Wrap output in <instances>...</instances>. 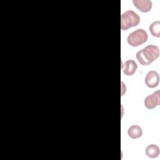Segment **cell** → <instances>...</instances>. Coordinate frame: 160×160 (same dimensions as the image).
I'll list each match as a JSON object with an SVG mask.
<instances>
[{"mask_svg":"<svg viewBox=\"0 0 160 160\" xmlns=\"http://www.w3.org/2000/svg\"><path fill=\"white\" fill-rule=\"evenodd\" d=\"M159 55V48L156 45H148L136 53V59L143 66L149 65L158 59Z\"/></svg>","mask_w":160,"mask_h":160,"instance_id":"obj_1","label":"cell"},{"mask_svg":"<svg viewBox=\"0 0 160 160\" xmlns=\"http://www.w3.org/2000/svg\"><path fill=\"white\" fill-rule=\"evenodd\" d=\"M139 22V15L132 10H128L121 16V29L128 30L132 27L138 26Z\"/></svg>","mask_w":160,"mask_h":160,"instance_id":"obj_2","label":"cell"},{"mask_svg":"<svg viewBox=\"0 0 160 160\" xmlns=\"http://www.w3.org/2000/svg\"><path fill=\"white\" fill-rule=\"evenodd\" d=\"M148 38V36L146 31L142 29H138L128 35L127 41L130 46L137 47L146 42Z\"/></svg>","mask_w":160,"mask_h":160,"instance_id":"obj_3","label":"cell"},{"mask_svg":"<svg viewBox=\"0 0 160 160\" xmlns=\"http://www.w3.org/2000/svg\"><path fill=\"white\" fill-rule=\"evenodd\" d=\"M144 105L149 109H152L159 106L160 104V91L158 90L152 94L148 96L144 99Z\"/></svg>","mask_w":160,"mask_h":160,"instance_id":"obj_4","label":"cell"},{"mask_svg":"<svg viewBox=\"0 0 160 160\" xmlns=\"http://www.w3.org/2000/svg\"><path fill=\"white\" fill-rule=\"evenodd\" d=\"M145 84L149 88H154L158 86L159 82V74L155 71H150L145 77Z\"/></svg>","mask_w":160,"mask_h":160,"instance_id":"obj_5","label":"cell"},{"mask_svg":"<svg viewBox=\"0 0 160 160\" xmlns=\"http://www.w3.org/2000/svg\"><path fill=\"white\" fill-rule=\"evenodd\" d=\"M134 6L141 12H147L152 8V1L149 0H133Z\"/></svg>","mask_w":160,"mask_h":160,"instance_id":"obj_6","label":"cell"},{"mask_svg":"<svg viewBox=\"0 0 160 160\" xmlns=\"http://www.w3.org/2000/svg\"><path fill=\"white\" fill-rule=\"evenodd\" d=\"M122 68L125 75L132 76L135 73L138 68V65L134 61L129 59L124 62V65L122 66Z\"/></svg>","mask_w":160,"mask_h":160,"instance_id":"obj_7","label":"cell"},{"mask_svg":"<svg viewBox=\"0 0 160 160\" xmlns=\"http://www.w3.org/2000/svg\"><path fill=\"white\" fill-rule=\"evenodd\" d=\"M128 134L132 139H137L142 136V131L140 126L138 125H132L128 129Z\"/></svg>","mask_w":160,"mask_h":160,"instance_id":"obj_8","label":"cell"},{"mask_svg":"<svg viewBox=\"0 0 160 160\" xmlns=\"http://www.w3.org/2000/svg\"><path fill=\"white\" fill-rule=\"evenodd\" d=\"M146 155L150 158H157L159 154V148L156 144L148 145L145 150Z\"/></svg>","mask_w":160,"mask_h":160,"instance_id":"obj_9","label":"cell"},{"mask_svg":"<svg viewBox=\"0 0 160 160\" xmlns=\"http://www.w3.org/2000/svg\"><path fill=\"white\" fill-rule=\"evenodd\" d=\"M151 34L156 38L160 37V21H156L151 23L149 28Z\"/></svg>","mask_w":160,"mask_h":160,"instance_id":"obj_10","label":"cell"}]
</instances>
